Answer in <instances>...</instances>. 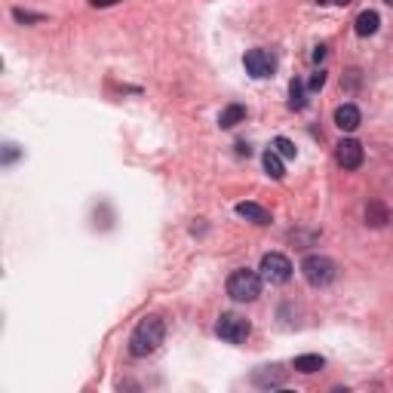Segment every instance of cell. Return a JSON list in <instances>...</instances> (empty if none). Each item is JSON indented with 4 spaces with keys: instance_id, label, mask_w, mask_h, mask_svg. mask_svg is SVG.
Returning <instances> with one entry per match:
<instances>
[{
    "instance_id": "1",
    "label": "cell",
    "mask_w": 393,
    "mask_h": 393,
    "mask_svg": "<svg viewBox=\"0 0 393 393\" xmlns=\"http://www.w3.org/2000/svg\"><path fill=\"white\" fill-rule=\"evenodd\" d=\"M166 338V323L160 317H145L130 335V353L132 356H151Z\"/></svg>"
},
{
    "instance_id": "2",
    "label": "cell",
    "mask_w": 393,
    "mask_h": 393,
    "mask_svg": "<svg viewBox=\"0 0 393 393\" xmlns=\"http://www.w3.org/2000/svg\"><path fill=\"white\" fill-rule=\"evenodd\" d=\"M227 295H231L234 302H255V298L261 295V277L246 268L234 270V274L227 277Z\"/></svg>"
},
{
    "instance_id": "3",
    "label": "cell",
    "mask_w": 393,
    "mask_h": 393,
    "mask_svg": "<svg viewBox=\"0 0 393 393\" xmlns=\"http://www.w3.org/2000/svg\"><path fill=\"white\" fill-rule=\"evenodd\" d=\"M302 274L304 280L311 286H329L335 283V277H338V268H335L332 259H326V255H307V259L302 261Z\"/></svg>"
},
{
    "instance_id": "4",
    "label": "cell",
    "mask_w": 393,
    "mask_h": 393,
    "mask_svg": "<svg viewBox=\"0 0 393 393\" xmlns=\"http://www.w3.org/2000/svg\"><path fill=\"white\" fill-rule=\"evenodd\" d=\"M216 332L227 344H243L249 338V332H252V323L246 317H240V313H221L216 323Z\"/></svg>"
},
{
    "instance_id": "5",
    "label": "cell",
    "mask_w": 393,
    "mask_h": 393,
    "mask_svg": "<svg viewBox=\"0 0 393 393\" xmlns=\"http://www.w3.org/2000/svg\"><path fill=\"white\" fill-rule=\"evenodd\" d=\"M259 270H261V277H264L268 283L283 286V283L292 280V270H295V268H292V261L286 259L283 252H268V255L261 259V268H259Z\"/></svg>"
},
{
    "instance_id": "6",
    "label": "cell",
    "mask_w": 393,
    "mask_h": 393,
    "mask_svg": "<svg viewBox=\"0 0 393 393\" xmlns=\"http://www.w3.org/2000/svg\"><path fill=\"white\" fill-rule=\"evenodd\" d=\"M363 145L356 139H341L338 148H335V160H338L341 169H360L363 166Z\"/></svg>"
},
{
    "instance_id": "7",
    "label": "cell",
    "mask_w": 393,
    "mask_h": 393,
    "mask_svg": "<svg viewBox=\"0 0 393 393\" xmlns=\"http://www.w3.org/2000/svg\"><path fill=\"white\" fill-rule=\"evenodd\" d=\"M243 65H246L249 74L261 80V77H270V74H274L277 62H274V55H270L268 49H249L246 59H243Z\"/></svg>"
},
{
    "instance_id": "8",
    "label": "cell",
    "mask_w": 393,
    "mask_h": 393,
    "mask_svg": "<svg viewBox=\"0 0 393 393\" xmlns=\"http://www.w3.org/2000/svg\"><path fill=\"white\" fill-rule=\"evenodd\" d=\"M360 123H363V114L356 105H338V108H335V126H338L341 132L360 130Z\"/></svg>"
},
{
    "instance_id": "9",
    "label": "cell",
    "mask_w": 393,
    "mask_h": 393,
    "mask_svg": "<svg viewBox=\"0 0 393 393\" xmlns=\"http://www.w3.org/2000/svg\"><path fill=\"white\" fill-rule=\"evenodd\" d=\"M237 216L240 218H246V221H252V225H268L270 221V212L264 209V206H259V203H237Z\"/></svg>"
},
{
    "instance_id": "10",
    "label": "cell",
    "mask_w": 393,
    "mask_h": 393,
    "mask_svg": "<svg viewBox=\"0 0 393 393\" xmlns=\"http://www.w3.org/2000/svg\"><path fill=\"white\" fill-rule=\"evenodd\" d=\"M378 25H381V16H378L375 10H366L356 16V34H360V37H372V34L378 31Z\"/></svg>"
},
{
    "instance_id": "11",
    "label": "cell",
    "mask_w": 393,
    "mask_h": 393,
    "mask_svg": "<svg viewBox=\"0 0 393 393\" xmlns=\"http://www.w3.org/2000/svg\"><path fill=\"white\" fill-rule=\"evenodd\" d=\"M243 120H246V108H243V105H227V108L218 114L221 130H234V126L243 123Z\"/></svg>"
},
{
    "instance_id": "12",
    "label": "cell",
    "mask_w": 393,
    "mask_h": 393,
    "mask_svg": "<svg viewBox=\"0 0 393 393\" xmlns=\"http://www.w3.org/2000/svg\"><path fill=\"white\" fill-rule=\"evenodd\" d=\"M264 173H268L270 178H277V182H283V175H286V166H283V157L270 148V151H264Z\"/></svg>"
},
{
    "instance_id": "13",
    "label": "cell",
    "mask_w": 393,
    "mask_h": 393,
    "mask_svg": "<svg viewBox=\"0 0 393 393\" xmlns=\"http://www.w3.org/2000/svg\"><path fill=\"white\" fill-rule=\"evenodd\" d=\"M326 366V360L320 353H302L295 356V372H302V375H313V372H320Z\"/></svg>"
},
{
    "instance_id": "14",
    "label": "cell",
    "mask_w": 393,
    "mask_h": 393,
    "mask_svg": "<svg viewBox=\"0 0 393 393\" xmlns=\"http://www.w3.org/2000/svg\"><path fill=\"white\" fill-rule=\"evenodd\" d=\"M366 225H372V227H384V225H387V209H384L378 200H372V203L366 206Z\"/></svg>"
},
{
    "instance_id": "15",
    "label": "cell",
    "mask_w": 393,
    "mask_h": 393,
    "mask_svg": "<svg viewBox=\"0 0 393 393\" xmlns=\"http://www.w3.org/2000/svg\"><path fill=\"white\" fill-rule=\"evenodd\" d=\"M274 366H264V372H255V384L261 387H280L283 384V372H270Z\"/></svg>"
},
{
    "instance_id": "16",
    "label": "cell",
    "mask_w": 393,
    "mask_h": 393,
    "mask_svg": "<svg viewBox=\"0 0 393 393\" xmlns=\"http://www.w3.org/2000/svg\"><path fill=\"white\" fill-rule=\"evenodd\" d=\"M270 148H274V151L277 154H280V157H286V160H295V141H289V139H286V135H280V139H274V145H270Z\"/></svg>"
},
{
    "instance_id": "17",
    "label": "cell",
    "mask_w": 393,
    "mask_h": 393,
    "mask_svg": "<svg viewBox=\"0 0 393 393\" xmlns=\"http://www.w3.org/2000/svg\"><path fill=\"white\" fill-rule=\"evenodd\" d=\"M289 108H295V111H302L304 108V87L298 80H292V87H289Z\"/></svg>"
},
{
    "instance_id": "18",
    "label": "cell",
    "mask_w": 393,
    "mask_h": 393,
    "mask_svg": "<svg viewBox=\"0 0 393 393\" xmlns=\"http://www.w3.org/2000/svg\"><path fill=\"white\" fill-rule=\"evenodd\" d=\"M307 87H311L313 92L323 89L326 87V71H313V77H311V83H307Z\"/></svg>"
},
{
    "instance_id": "19",
    "label": "cell",
    "mask_w": 393,
    "mask_h": 393,
    "mask_svg": "<svg viewBox=\"0 0 393 393\" xmlns=\"http://www.w3.org/2000/svg\"><path fill=\"white\" fill-rule=\"evenodd\" d=\"M16 19L19 22H40L44 16H34V12H25V10H16Z\"/></svg>"
},
{
    "instance_id": "20",
    "label": "cell",
    "mask_w": 393,
    "mask_h": 393,
    "mask_svg": "<svg viewBox=\"0 0 393 393\" xmlns=\"http://www.w3.org/2000/svg\"><path fill=\"white\" fill-rule=\"evenodd\" d=\"M19 157V151H16V145H6V157H3V163H12Z\"/></svg>"
},
{
    "instance_id": "21",
    "label": "cell",
    "mask_w": 393,
    "mask_h": 393,
    "mask_svg": "<svg viewBox=\"0 0 393 393\" xmlns=\"http://www.w3.org/2000/svg\"><path fill=\"white\" fill-rule=\"evenodd\" d=\"M96 10H105V6H114V3H120V0H89Z\"/></svg>"
},
{
    "instance_id": "22",
    "label": "cell",
    "mask_w": 393,
    "mask_h": 393,
    "mask_svg": "<svg viewBox=\"0 0 393 393\" xmlns=\"http://www.w3.org/2000/svg\"><path fill=\"white\" fill-rule=\"evenodd\" d=\"M326 59V46H317L313 49V62H323Z\"/></svg>"
},
{
    "instance_id": "23",
    "label": "cell",
    "mask_w": 393,
    "mask_h": 393,
    "mask_svg": "<svg viewBox=\"0 0 393 393\" xmlns=\"http://www.w3.org/2000/svg\"><path fill=\"white\" fill-rule=\"evenodd\" d=\"M237 154H252V148H249V145H243V141H237Z\"/></svg>"
},
{
    "instance_id": "24",
    "label": "cell",
    "mask_w": 393,
    "mask_h": 393,
    "mask_svg": "<svg viewBox=\"0 0 393 393\" xmlns=\"http://www.w3.org/2000/svg\"><path fill=\"white\" fill-rule=\"evenodd\" d=\"M335 3H338V6H347V3H350V0H335Z\"/></svg>"
},
{
    "instance_id": "25",
    "label": "cell",
    "mask_w": 393,
    "mask_h": 393,
    "mask_svg": "<svg viewBox=\"0 0 393 393\" xmlns=\"http://www.w3.org/2000/svg\"><path fill=\"white\" fill-rule=\"evenodd\" d=\"M384 3H387V6H393V0H384Z\"/></svg>"
}]
</instances>
